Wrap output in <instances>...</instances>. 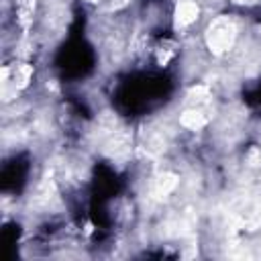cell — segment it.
Listing matches in <instances>:
<instances>
[{
  "mask_svg": "<svg viewBox=\"0 0 261 261\" xmlns=\"http://www.w3.org/2000/svg\"><path fill=\"white\" fill-rule=\"evenodd\" d=\"M237 39V24L228 16L214 18L206 29V45L214 55H222L232 49Z\"/></svg>",
  "mask_w": 261,
  "mask_h": 261,
  "instance_id": "6da1fadb",
  "label": "cell"
},
{
  "mask_svg": "<svg viewBox=\"0 0 261 261\" xmlns=\"http://www.w3.org/2000/svg\"><path fill=\"white\" fill-rule=\"evenodd\" d=\"M200 14V6L196 0H179L175 4V27L184 29L190 27Z\"/></svg>",
  "mask_w": 261,
  "mask_h": 261,
  "instance_id": "7a4b0ae2",
  "label": "cell"
},
{
  "mask_svg": "<svg viewBox=\"0 0 261 261\" xmlns=\"http://www.w3.org/2000/svg\"><path fill=\"white\" fill-rule=\"evenodd\" d=\"M175 186H177V175H173V173H163V175H159L157 179H155V186H153V194H155V198H167L173 190H175Z\"/></svg>",
  "mask_w": 261,
  "mask_h": 261,
  "instance_id": "3957f363",
  "label": "cell"
},
{
  "mask_svg": "<svg viewBox=\"0 0 261 261\" xmlns=\"http://www.w3.org/2000/svg\"><path fill=\"white\" fill-rule=\"evenodd\" d=\"M179 122H181V126H186L190 130H200L206 124V116L200 110H186V112H181Z\"/></svg>",
  "mask_w": 261,
  "mask_h": 261,
  "instance_id": "277c9868",
  "label": "cell"
},
{
  "mask_svg": "<svg viewBox=\"0 0 261 261\" xmlns=\"http://www.w3.org/2000/svg\"><path fill=\"white\" fill-rule=\"evenodd\" d=\"M188 98H190V102L202 104V102H206V100L210 98V94H208V88H204V86H196V88H192V90H190Z\"/></svg>",
  "mask_w": 261,
  "mask_h": 261,
  "instance_id": "5b68a950",
  "label": "cell"
},
{
  "mask_svg": "<svg viewBox=\"0 0 261 261\" xmlns=\"http://www.w3.org/2000/svg\"><path fill=\"white\" fill-rule=\"evenodd\" d=\"M18 2H20V20H22V24H27V22H29V14H31L33 4H35V0H18Z\"/></svg>",
  "mask_w": 261,
  "mask_h": 261,
  "instance_id": "8992f818",
  "label": "cell"
},
{
  "mask_svg": "<svg viewBox=\"0 0 261 261\" xmlns=\"http://www.w3.org/2000/svg\"><path fill=\"white\" fill-rule=\"evenodd\" d=\"M130 0H112V8H122L124 4H128Z\"/></svg>",
  "mask_w": 261,
  "mask_h": 261,
  "instance_id": "52a82bcc",
  "label": "cell"
},
{
  "mask_svg": "<svg viewBox=\"0 0 261 261\" xmlns=\"http://www.w3.org/2000/svg\"><path fill=\"white\" fill-rule=\"evenodd\" d=\"M234 2H239V4H255L259 0H234Z\"/></svg>",
  "mask_w": 261,
  "mask_h": 261,
  "instance_id": "ba28073f",
  "label": "cell"
},
{
  "mask_svg": "<svg viewBox=\"0 0 261 261\" xmlns=\"http://www.w3.org/2000/svg\"><path fill=\"white\" fill-rule=\"evenodd\" d=\"M88 2H98V0H88Z\"/></svg>",
  "mask_w": 261,
  "mask_h": 261,
  "instance_id": "9c48e42d",
  "label": "cell"
},
{
  "mask_svg": "<svg viewBox=\"0 0 261 261\" xmlns=\"http://www.w3.org/2000/svg\"><path fill=\"white\" fill-rule=\"evenodd\" d=\"M259 29H261V27H259Z\"/></svg>",
  "mask_w": 261,
  "mask_h": 261,
  "instance_id": "30bf717a",
  "label": "cell"
}]
</instances>
